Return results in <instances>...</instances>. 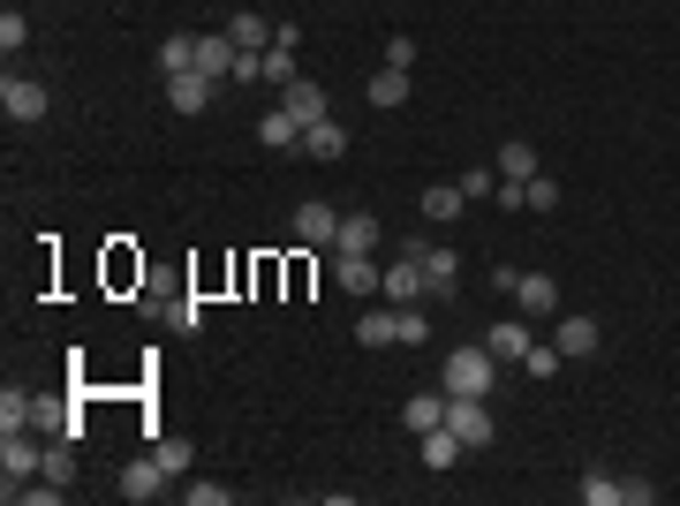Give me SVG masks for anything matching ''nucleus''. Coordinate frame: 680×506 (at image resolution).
Here are the masks:
<instances>
[{"instance_id":"1","label":"nucleus","mask_w":680,"mask_h":506,"mask_svg":"<svg viewBox=\"0 0 680 506\" xmlns=\"http://www.w3.org/2000/svg\"><path fill=\"white\" fill-rule=\"evenodd\" d=\"M492 385H499V355H492L484 340L454 348L446 371H439V393H454V401H492Z\"/></svg>"},{"instance_id":"2","label":"nucleus","mask_w":680,"mask_h":506,"mask_svg":"<svg viewBox=\"0 0 680 506\" xmlns=\"http://www.w3.org/2000/svg\"><path fill=\"white\" fill-rule=\"evenodd\" d=\"M446 431L462 438L468 454H484V446L499 438V423H492V401H454V393H446Z\"/></svg>"},{"instance_id":"3","label":"nucleus","mask_w":680,"mask_h":506,"mask_svg":"<svg viewBox=\"0 0 680 506\" xmlns=\"http://www.w3.org/2000/svg\"><path fill=\"white\" fill-rule=\"evenodd\" d=\"M31 476H45V454L23 431H0V499H8L16 484H31Z\"/></svg>"},{"instance_id":"4","label":"nucleus","mask_w":680,"mask_h":506,"mask_svg":"<svg viewBox=\"0 0 680 506\" xmlns=\"http://www.w3.org/2000/svg\"><path fill=\"white\" fill-rule=\"evenodd\" d=\"M45 106H53V99H45L39 76H16V69L0 76V114H8V122H45Z\"/></svg>"},{"instance_id":"5","label":"nucleus","mask_w":680,"mask_h":506,"mask_svg":"<svg viewBox=\"0 0 680 506\" xmlns=\"http://www.w3.org/2000/svg\"><path fill=\"white\" fill-rule=\"evenodd\" d=\"M401 250H416V257H424L431 296H454V288H462V257H454V250H439V242H424V235H409Z\"/></svg>"},{"instance_id":"6","label":"nucleus","mask_w":680,"mask_h":506,"mask_svg":"<svg viewBox=\"0 0 680 506\" xmlns=\"http://www.w3.org/2000/svg\"><path fill=\"white\" fill-rule=\"evenodd\" d=\"M167 484H174V476H167V462H159V454H144V462H128V468H122V499H128V506L167 499Z\"/></svg>"},{"instance_id":"7","label":"nucleus","mask_w":680,"mask_h":506,"mask_svg":"<svg viewBox=\"0 0 680 506\" xmlns=\"http://www.w3.org/2000/svg\"><path fill=\"white\" fill-rule=\"evenodd\" d=\"M302 69H296V31H288V23H280V39L265 45V53H257V84H272V91H288L296 84Z\"/></svg>"},{"instance_id":"8","label":"nucleus","mask_w":680,"mask_h":506,"mask_svg":"<svg viewBox=\"0 0 680 506\" xmlns=\"http://www.w3.org/2000/svg\"><path fill=\"white\" fill-rule=\"evenodd\" d=\"M235 69H243V45L213 31V39H197V76H213V84H235Z\"/></svg>"},{"instance_id":"9","label":"nucleus","mask_w":680,"mask_h":506,"mask_svg":"<svg viewBox=\"0 0 680 506\" xmlns=\"http://www.w3.org/2000/svg\"><path fill=\"white\" fill-rule=\"evenodd\" d=\"M280 106L296 114L302 128H318V122H333V99H326V84H310V76H296V84L280 91Z\"/></svg>"},{"instance_id":"10","label":"nucleus","mask_w":680,"mask_h":506,"mask_svg":"<svg viewBox=\"0 0 680 506\" xmlns=\"http://www.w3.org/2000/svg\"><path fill=\"white\" fill-rule=\"evenodd\" d=\"M553 348L567 355V363H583V355H597V348H605V333H597V318H575V310H567V318L553 326Z\"/></svg>"},{"instance_id":"11","label":"nucleus","mask_w":680,"mask_h":506,"mask_svg":"<svg viewBox=\"0 0 680 506\" xmlns=\"http://www.w3.org/2000/svg\"><path fill=\"white\" fill-rule=\"evenodd\" d=\"M416 296H431L424 257H416V250H401L393 265H385V302H416Z\"/></svg>"},{"instance_id":"12","label":"nucleus","mask_w":680,"mask_h":506,"mask_svg":"<svg viewBox=\"0 0 680 506\" xmlns=\"http://www.w3.org/2000/svg\"><path fill=\"white\" fill-rule=\"evenodd\" d=\"M514 302H522V318H559V280L553 272H522V280H514Z\"/></svg>"},{"instance_id":"13","label":"nucleus","mask_w":680,"mask_h":506,"mask_svg":"<svg viewBox=\"0 0 680 506\" xmlns=\"http://www.w3.org/2000/svg\"><path fill=\"white\" fill-rule=\"evenodd\" d=\"M296 242H310V250H333V242H340V211H333V205H296Z\"/></svg>"},{"instance_id":"14","label":"nucleus","mask_w":680,"mask_h":506,"mask_svg":"<svg viewBox=\"0 0 680 506\" xmlns=\"http://www.w3.org/2000/svg\"><path fill=\"white\" fill-rule=\"evenodd\" d=\"M227 39L243 45V53H265V45L280 39V23H265L257 8H235V16H227Z\"/></svg>"},{"instance_id":"15","label":"nucleus","mask_w":680,"mask_h":506,"mask_svg":"<svg viewBox=\"0 0 680 506\" xmlns=\"http://www.w3.org/2000/svg\"><path fill=\"white\" fill-rule=\"evenodd\" d=\"M213 76H197V69H189V76H167V106L174 114H205V106H213Z\"/></svg>"},{"instance_id":"16","label":"nucleus","mask_w":680,"mask_h":506,"mask_svg":"<svg viewBox=\"0 0 680 506\" xmlns=\"http://www.w3.org/2000/svg\"><path fill=\"white\" fill-rule=\"evenodd\" d=\"M484 348H492V355H499V363H522V355H529V348H537V340H529V318H499V326H492V333H484Z\"/></svg>"},{"instance_id":"17","label":"nucleus","mask_w":680,"mask_h":506,"mask_svg":"<svg viewBox=\"0 0 680 506\" xmlns=\"http://www.w3.org/2000/svg\"><path fill=\"white\" fill-rule=\"evenodd\" d=\"M340 257H371L379 250V219L371 211H340V242H333Z\"/></svg>"},{"instance_id":"18","label":"nucleus","mask_w":680,"mask_h":506,"mask_svg":"<svg viewBox=\"0 0 680 506\" xmlns=\"http://www.w3.org/2000/svg\"><path fill=\"white\" fill-rule=\"evenodd\" d=\"M416 454H424V468H431V476H446V468L462 462L468 446L454 438V431H446V423H439V431H424V438H416Z\"/></svg>"},{"instance_id":"19","label":"nucleus","mask_w":680,"mask_h":506,"mask_svg":"<svg viewBox=\"0 0 680 506\" xmlns=\"http://www.w3.org/2000/svg\"><path fill=\"white\" fill-rule=\"evenodd\" d=\"M257 144H265V152H288V144H302V122L288 106H272V114H257Z\"/></svg>"},{"instance_id":"20","label":"nucleus","mask_w":680,"mask_h":506,"mask_svg":"<svg viewBox=\"0 0 680 506\" xmlns=\"http://www.w3.org/2000/svg\"><path fill=\"white\" fill-rule=\"evenodd\" d=\"M333 280H340V296H371V288H385V272L371 265V257H340Z\"/></svg>"},{"instance_id":"21","label":"nucleus","mask_w":680,"mask_h":506,"mask_svg":"<svg viewBox=\"0 0 680 506\" xmlns=\"http://www.w3.org/2000/svg\"><path fill=\"white\" fill-rule=\"evenodd\" d=\"M401 423L424 438V431H439L446 423V393H409V409H401Z\"/></svg>"},{"instance_id":"22","label":"nucleus","mask_w":680,"mask_h":506,"mask_svg":"<svg viewBox=\"0 0 680 506\" xmlns=\"http://www.w3.org/2000/svg\"><path fill=\"white\" fill-rule=\"evenodd\" d=\"M416 205H424V219H439V227H446V219H462V182H439V189H424V197H416Z\"/></svg>"},{"instance_id":"23","label":"nucleus","mask_w":680,"mask_h":506,"mask_svg":"<svg viewBox=\"0 0 680 506\" xmlns=\"http://www.w3.org/2000/svg\"><path fill=\"white\" fill-rule=\"evenodd\" d=\"M393 333H401V310H363V318H356V340H363V348H393Z\"/></svg>"},{"instance_id":"24","label":"nucleus","mask_w":680,"mask_h":506,"mask_svg":"<svg viewBox=\"0 0 680 506\" xmlns=\"http://www.w3.org/2000/svg\"><path fill=\"white\" fill-rule=\"evenodd\" d=\"M31 423H39L45 438H76V416H69V401H53V393H45V401H31Z\"/></svg>"},{"instance_id":"25","label":"nucleus","mask_w":680,"mask_h":506,"mask_svg":"<svg viewBox=\"0 0 680 506\" xmlns=\"http://www.w3.org/2000/svg\"><path fill=\"white\" fill-rule=\"evenodd\" d=\"M302 152H310V159H340V152H348V128H340V122L302 128Z\"/></svg>"},{"instance_id":"26","label":"nucleus","mask_w":680,"mask_h":506,"mask_svg":"<svg viewBox=\"0 0 680 506\" xmlns=\"http://www.w3.org/2000/svg\"><path fill=\"white\" fill-rule=\"evenodd\" d=\"M529 174H537V144H522V136L499 144V182H529Z\"/></svg>"},{"instance_id":"27","label":"nucleus","mask_w":680,"mask_h":506,"mask_svg":"<svg viewBox=\"0 0 680 506\" xmlns=\"http://www.w3.org/2000/svg\"><path fill=\"white\" fill-rule=\"evenodd\" d=\"M189 69H197V39H182V31H174V39L159 45V76H189Z\"/></svg>"},{"instance_id":"28","label":"nucleus","mask_w":680,"mask_h":506,"mask_svg":"<svg viewBox=\"0 0 680 506\" xmlns=\"http://www.w3.org/2000/svg\"><path fill=\"white\" fill-rule=\"evenodd\" d=\"M371 106H409V69H379L371 76Z\"/></svg>"},{"instance_id":"29","label":"nucleus","mask_w":680,"mask_h":506,"mask_svg":"<svg viewBox=\"0 0 680 506\" xmlns=\"http://www.w3.org/2000/svg\"><path fill=\"white\" fill-rule=\"evenodd\" d=\"M583 506H620V476L612 468H583Z\"/></svg>"},{"instance_id":"30","label":"nucleus","mask_w":680,"mask_h":506,"mask_svg":"<svg viewBox=\"0 0 680 506\" xmlns=\"http://www.w3.org/2000/svg\"><path fill=\"white\" fill-rule=\"evenodd\" d=\"M0 431H31V393H0Z\"/></svg>"},{"instance_id":"31","label":"nucleus","mask_w":680,"mask_h":506,"mask_svg":"<svg viewBox=\"0 0 680 506\" xmlns=\"http://www.w3.org/2000/svg\"><path fill=\"white\" fill-rule=\"evenodd\" d=\"M492 189H499V167H468L462 174V197H468V205H492Z\"/></svg>"},{"instance_id":"32","label":"nucleus","mask_w":680,"mask_h":506,"mask_svg":"<svg viewBox=\"0 0 680 506\" xmlns=\"http://www.w3.org/2000/svg\"><path fill=\"white\" fill-rule=\"evenodd\" d=\"M522 197H529V211H559V182H553V174H529Z\"/></svg>"},{"instance_id":"33","label":"nucleus","mask_w":680,"mask_h":506,"mask_svg":"<svg viewBox=\"0 0 680 506\" xmlns=\"http://www.w3.org/2000/svg\"><path fill=\"white\" fill-rule=\"evenodd\" d=\"M553 371H559V348H553V340H537V348L522 355V379H553Z\"/></svg>"},{"instance_id":"34","label":"nucleus","mask_w":680,"mask_h":506,"mask_svg":"<svg viewBox=\"0 0 680 506\" xmlns=\"http://www.w3.org/2000/svg\"><path fill=\"white\" fill-rule=\"evenodd\" d=\"M23 45H31V23H23V16H16V8H8V16H0V53H8V61H16V53H23Z\"/></svg>"},{"instance_id":"35","label":"nucleus","mask_w":680,"mask_h":506,"mask_svg":"<svg viewBox=\"0 0 680 506\" xmlns=\"http://www.w3.org/2000/svg\"><path fill=\"white\" fill-rule=\"evenodd\" d=\"M431 340V318L424 310H401V333H393V348H424Z\"/></svg>"},{"instance_id":"36","label":"nucleus","mask_w":680,"mask_h":506,"mask_svg":"<svg viewBox=\"0 0 680 506\" xmlns=\"http://www.w3.org/2000/svg\"><path fill=\"white\" fill-rule=\"evenodd\" d=\"M152 454H159V462H167V476H189V462H197V454H189V438H159V446H152Z\"/></svg>"},{"instance_id":"37","label":"nucleus","mask_w":680,"mask_h":506,"mask_svg":"<svg viewBox=\"0 0 680 506\" xmlns=\"http://www.w3.org/2000/svg\"><path fill=\"white\" fill-rule=\"evenodd\" d=\"M69 446H76V438H53V446H45V476H53V484H69V476H76Z\"/></svg>"},{"instance_id":"38","label":"nucleus","mask_w":680,"mask_h":506,"mask_svg":"<svg viewBox=\"0 0 680 506\" xmlns=\"http://www.w3.org/2000/svg\"><path fill=\"white\" fill-rule=\"evenodd\" d=\"M174 499L182 506H227L235 492H227V484H189V492H174Z\"/></svg>"},{"instance_id":"39","label":"nucleus","mask_w":680,"mask_h":506,"mask_svg":"<svg viewBox=\"0 0 680 506\" xmlns=\"http://www.w3.org/2000/svg\"><path fill=\"white\" fill-rule=\"evenodd\" d=\"M658 499V484L650 476H620V506H650Z\"/></svg>"},{"instance_id":"40","label":"nucleus","mask_w":680,"mask_h":506,"mask_svg":"<svg viewBox=\"0 0 680 506\" xmlns=\"http://www.w3.org/2000/svg\"><path fill=\"white\" fill-rule=\"evenodd\" d=\"M385 69H416V39H409V31L385 45Z\"/></svg>"},{"instance_id":"41","label":"nucleus","mask_w":680,"mask_h":506,"mask_svg":"<svg viewBox=\"0 0 680 506\" xmlns=\"http://www.w3.org/2000/svg\"><path fill=\"white\" fill-rule=\"evenodd\" d=\"M492 205H499V211H529V197H522V182H499V189H492Z\"/></svg>"}]
</instances>
